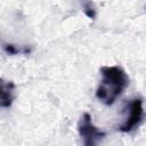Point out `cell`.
<instances>
[{
    "label": "cell",
    "instance_id": "cell-6",
    "mask_svg": "<svg viewBox=\"0 0 146 146\" xmlns=\"http://www.w3.org/2000/svg\"><path fill=\"white\" fill-rule=\"evenodd\" d=\"M83 10H84V14L89 18L95 19V17H96V8H95L94 3L90 0H83Z\"/></svg>",
    "mask_w": 146,
    "mask_h": 146
},
{
    "label": "cell",
    "instance_id": "cell-3",
    "mask_svg": "<svg viewBox=\"0 0 146 146\" xmlns=\"http://www.w3.org/2000/svg\"><path fill=\"white\" fill-rule=\"evenodd\" d=\"M127 112H128V115L125 117V121L119 127V130L122 132H130L140 123L144 114L143 99L133 98L127 105Z\"/></svg>",
    "mask_w": 146,
    "mask_h": 146
},
{
    "label": "cell",
    "instance_id": "cell-2",
    "mask_svg": "<svg viewBox=\"0 0 146 146\" xmlns=\"http://www.w3.org/2000/svg\"><path fill=\"white\" fill-rule=\"evenodd\" d=\"M78 131L83 139V144L86 146H94L97 141L106 136V133L95 127L91 122V116L89 113H84L78 124Z\"/></svg>",
    "mask_w": 146,
    "mask_h": 146
},
{
    "label": "cell",
    "instance_id": "cell-1",
    "mask_svg": "<svg viewBox=\"0 0 146 146\" xmlns=\"http://www.w3.org/2000/svg\"><path fill=\"white\" fill-rule=\"evenodd\" d=\"M100 73L103 79L96 90V97L105 105H112L129 84V79L119 66H103Z\"/></svg>",
    "mask_w": 146,
    "mask_h": 146
},
{
    "label": "cell",
    "instance_id": "cell-5",
    "mask_svg": "<svg viewBox=\"0 0 146 146\" xmlns=\"http://www.w3.org/2000/svg\"><path fill=\"white\" fill-rule=\"evenodd\" d=\"M3 49L7 54L9 55H19V54H30L31 52V48H27V47H17L15 44H11V43H5L3 44Z\"/></svg>",
    "mask_w": 146,
    "mask_h": 146
},
{
    "label": "cell",
    "instance_id": "cell-4",
    "mask_svg": "<svg viewBox=\"0 0 146 146\" xmlns=\"http://www.w3.org/2000/svg\"><path fill=\"white\" fill-rule=\"evenodd\" d=\"M14 89L15 84L10 81H1L0 87V106L1 107H10L14 100Z\"/></svg>",
    "mask_w": 146,
    "mask_h": 146
}]
</instances>
